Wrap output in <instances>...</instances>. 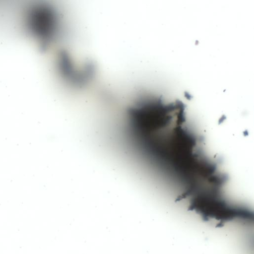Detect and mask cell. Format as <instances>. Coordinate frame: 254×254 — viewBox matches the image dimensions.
Wrapping results in <instances>:
<instances>
[{
    "label": "cell",
    "mask_w": 254,
    "mask_h": 254,
    "mask_svg": "<svg viewBox=\"0 0 254 254\" xmlns=\"http://www.w3.org/2000/svg\"><path fill=\"white\" fill-rule=\"evenodd\" d=\"M34 31L45 44L50 42L56 36L59 19L56 11L48 5H42L34 11Z\"/></svg>",
    "instance_id": "2"
},
{
    "label": "cell",
    "mask_w": 254,
    "mask_h": 254,
    "mask_svg": "<svg viewBox=\"0 0 254 254\" xmlns=\"http://www.w3.org/2000/svg\"><path fill=\"white\" fill-rule=\"evenodd\" d=\"M59 70L63 78L69 84L76 87H82L93 78L95 72L94 64L91 62L85 63L81 68L73 64L68 53L61 51L58 57Z\"/></svg>",
    "instance_id": "1"
}]
</instances>
